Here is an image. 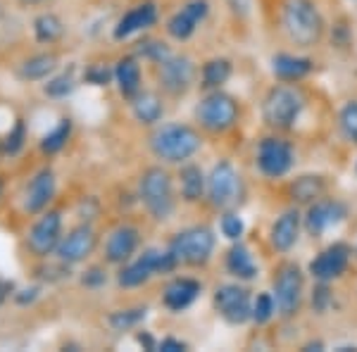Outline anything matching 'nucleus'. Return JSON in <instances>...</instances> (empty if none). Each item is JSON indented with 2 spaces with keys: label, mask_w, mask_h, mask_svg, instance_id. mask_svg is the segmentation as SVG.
Segmentation results:
<instances>
[{
  "label": "nucleus",
  "mask_w": 357,
  "mask_h": 352,
  "mask_svg": "<svg viewBox=\"0 0 357 352\" xmlns=\"http://www.w3.org/2000/svg\"><path fill=\"white\" fill-rule=\"evenodd\" d=\"M293 146L281 136H267L257 146V167L267 178H281L293 169Z\"/></svg>",
  "instance_id": "9b49d317"
},
{
  "label": "nucleus",
  "mask_w": 357,
  "mask_h": 352,
  "mask_svg": "<svg viewBox=\"0 0 357 352\" xmlns=\"http://www.w3.org/2000/svg\"><path fill=\"white\" fill-rule=\"evenodd\" d=\"M3 190H5V183H3V178H0V198H3Z\"/></svg>",
  "instance_id": "09e8293b"
},
{
  "label": "nucleus",
  "mask_w": 357,
  "mask_h": 352,
  "mask_svg": "<svg viewBox=\"0 0 357 352\" xmlns=\"http://www.w3.org/2000/svg\"><path fill=\"white\" fill-rule=\"evenodd\" d=\"M82 284H84L86 288H98V286L107 284V271L102 269V267H91V269H86V271H84V276H82Z\"/></svg>",
  "instance_id": "79ce46f5"
},
{
  "label": "nucleus",
  "mask_w": 357,
  "mask_h": 352,
  "mask_svg": "<svg viewBox=\"0 0 357 352\" xmlns=\"http://www.w3.org/2000/svg\"><path fill=\"white\" fill-rule=\"evenodd\" d=\"M55 198V171L50 167H43L36 171L24 190V212L26 215H41L50 200Z\"/></svg>",
  "instance_id": "a211bd4d"
},
{
  "label": "nucleus",
  "mask_w": 357,
  "mask_h": 352,
  "mask_svg": "<svg viewBox=\"0 0 357 352\" xmlns=\"http://www.w3.org/2000/svg\"><path fill=\"white\" fill-rule=\"evenodd\" d=\"M345 215H348V210H345L343 203L331 200V198H319L317 203L307 207V215L303 217L305 231H307L312 238H317V236H321L331 227H338L345 219Z\"/></svg>",
  "instance_id": "f3484780"
},
{
  "label": "nucleus",
  "mask_w": 357,
  "mask_h": 352,
  "mask_svg": "<svg viewBox=\"0 0 357 352\" xmlns=\"http://www.w3.org/2000/svg\"><path fill=\"white\" fill-rule=\"evenodd\" d=\"M224 264H227V271L234 276V279L238 281H252L257 279V262L255 257H252V252L248 250V247L241 243V240H236V243L227 250V259H224Z\"/></svg>",
  "instance_id": "b1692460"
},
{
  "label": "nucleus",
  "mask_w": 357,
  "mask_h": 352,
  "mask_svg": "<svg viewBox=\"0 0 357 352\" xmlns=\"http://www.w3.org/2000/svg\"><path fill=\"white\" fill-rule=\"evenodd\" d=\"M24 143H26V122L24 119H17L13 129L5 134L3 143H0V150H3L5 155H17L24 148Z\"/></svg>",
  "instance_id": "e433bc0d"
},
{
  "label": "nucleus",
  "mask_w": 357,
  "mask_h": 352,
  "mask_svg": "<svg viewBox=\"0 0 357 352\" xmlns=\"http://www.w3.org/2000/svg\"><path fill=\"white\" fill-rule=\"evenodd\" d=\"M303 271L296 262H284L276 269L274 276V300H276V309L281 316H293L301 309L303 303Z\"/></svg>",
  "instance_id": "1a4fd4ad"
},
{
  "label": "nucleus",
  "mask_w": 357,
  "mask_h": 352,
  "mask_svg": "<svg viewBox=\"0 0 357 352\" xmlns=\"http://www.w3.org/2000/svg\"><path fill=\"white\" fill-rule=\"evenodd\" d=\"M203 146V136L188 124H165L151 136V150L158 160L183 164Z\"/></svg>",
  "instance_id": "f257e3e1"
},
{
  "label": "nucleus",
  "mask_w": 357,
  "mask_h": 352,
  "mask_svg": "<svg viewBox=\"0 0 357 352\" xmlns=\"http://www.w3.org/2000/svg\"><path fill=\"white\" fill-rule=\"evenodd\" d=\"M276 300L274 293H260L255 300H252V321L255 324H267L272 321V316L276 314Z\"/></svg>",
  "instance_id": "c9c22d12"
},
{
  "label": "nucleus",
  "mask_w": 357,
  "mask_h": 352,
  "mask_svg": "<svg viewBox=\"0 0 357 352\" xmlns=\"http://www.w3.org/2000/svg\"><path fill=\"white\" fill-rule=\"evenodd\" d=\"M138 193H141L143 207L148 210V215L158 222L172 217L174 212V186H172L169 171L162 167H148L141 174V183H138Z\"/></svg>",
  "instance_id": "39448f33"
},
{
  "label": "nucleus",
  "mask_w": 357,
  "mask_h": 352,
  "mask_svg": "<svg viewBox=\"0 0 357 352\" xmlns=\"http://www.w3.org/2000/svg\"><path fill=\"white\" fill-rule=\"evenodd\" d=\"M305 109V93L293 84H276L262 100V119L269 129L289 131L296 126Z\"/></svg>",
  "instance_id": "7ed1b4c3"
},
{
  "label": "nucleus",
  "mask_w": 357,
  "mask_h": 352,
  "mask_svg": "<svg viewBox=\"0 0 357 352\" xmlns=\"http://www.w3.org/2000/svg\"><path fill=\"white\" fill-rule=\"evenodd\" d=\"M231 62L224 60V57H215V60H207L203 69H200V86L205 91H220L224 84L231 79Z\"/></svg>",
  "instance_id": "c756f323"
},
{
  "label": "nucleus",
  "mask_w": 357,
  "mask_h": 352,
  "mask_svg": "<svg viewBox=\"0 0 357 352\" xmlns=\"http://www.w3.org/2000/svg\"><path fill=\"white\" fill-rule=\"evenodd\" d=\"M203 293L200 281L191 279V276H178L172 279L162 291V305L169 312H183L198 300V296Z\"/></svg>",
  "instance_id": "aec40b11"
},
{
  "label": "nucleus",
  "mask_w": 357,
  "mask_h": 352,
  "mask_svg": "<svg viewBox=\"0 0 357 352\" xmlns=\"http://www.w3.org/2000/svg\"><path fill=\"white\" fill-rule=\"evenodd\" d=\"M77 86V79H74V69H67L62 74H55L53 79H48V84L43 86V93L48 98H67Z\"/></svg>",
  "instance_id": "72a5a7b5"
},
{
  "label": "nucleus",
  "mask_w": 357,
  "mask_h": 352,
  "mask_svg": "<svg viewBox=\"0 0 357 352\" xmlns=\"http://www.w3.org/2000/svg\"><path fill=\"white\" fill-rule=\"evenodd\" d=\"M314 69V62L310 57H301V55H291V53H279L272 57V72L279 82L286 84H296L301 79L307 77Z\"/></svg>",
  "instance_id": "5701e85b"
},
{
  "label": "nucleus",
  "mask_w": 357,
  "mask_h": 352,
  "mask_svg": "<svg viewBox=\"0 0 357 352\" xmlns=\"http://www.w3.org/2000/svg\"><path fill=\"white\" fill-rule=\"evenodd\" d=\"M329 303H331V291H329V286L324 284V281H319V286L312 291V309L314 312H326V307H329Z\"/></svg>",
  "instance_id": "a19ab883"
},
{
  "label": "nucleus",
  "mask_w": 357,
  "mask_h": 352,
  "mask_svg": "<svg viewBox=\"0 0 357 352\" xmlns=\"http://www.w3.org/2000/svg\"><path fill=\"white\" fill-rule=\"evenodd\" d=\"M112 77H114V69H107L105 65H96L86 72V82L93 86H107Z\"/></svg>",
  "instance_id": "ea45409f"
},
{
  "label": "nucleus",
  "mask_w": 357,
  "mask_h": 352,
  "mask_svg": "<svg viewBox=\"0 0 357 352\" xmlns=\"http://www.w3.org/2000/svg\"><path fill=\"white\" fill-rule=\"evenodd\" d=\"M57 69V55L55 53H38V55H31L22 62L20 67V77L24 82H43L48 79Z\"/></svg>",
  "instance_id": "c85d7f7f"
},
{
  "label": "nucleus",
  "mask_w": 357,
  "mask_h": 352,
  "mask_svg": "<svg viewBox=\"0 0 357 352\" xmlns=\"http://www.w3.org/2000/svg\"><path fill=\"white\" fill-rule=\"evenodd\" d=\"M188 345L183 343V340H178V338H162L158 343V350H162V352H183Z\"/></svg>",
  "instance_id": "37998d69"
},
{
  "label": "nucleus",
  "mask_w": 357,
  "mask_h": 352,
  "mask_svg": "<svg viewBox=\"0 0 357 352\" xmlns=\"http://www.w3.org/2000/svg\"><path fill=\"white\" fill-rule=\"evenodd\" d=\"M22 3H41V0H22Z\"/></svg>",
  "instance_id": "8fccbe9b"
},
{
  "label": "nucleus",
  "mask_w": 357,
  "mask_h": 352,
  "mask_svg": "<svg viewBox=\"0 0 357 352\" xmlns=\"http://www.w3.org/2000/svg\"><path fill=\"white\" fill-rule=\"evenodd\" d=\"M212 303L222 319L231 326H241L252 319V296L245 286L224 284L215 291Z\"/></svg>",
  "instance_id": "9d476101"
},
{
  "label": "nucleus",
  "mask_w": 357,
  "mask_h": 352,
  "mask_svg": "<svg viewBox=\"0 0 357 352\" xmlns=\"http://www.w3.org/2000/svg\"><path fill=\"white\" fill-rule=\"evenodd\" d=\"M215 245H217L215 231L207 227H191L178 231L174 238L169 240L167 250L172 252L176 264H183V267H205L212 259Z\"/></svg>",
  "instance_id": "20e7f679"
},
{
  "label": "nucleus",
  "mask_w": 357,
  "mask_h": 352,
  "mask_svg": "<svg viewBox=\"0 0 357 352\" xmlns=\"http://www.w3.org/2000/svg\"><path fill=\"white\" fill-rule=\"evenodd\" d=\"M289 193L296 205H312L319 198H324L326 181H324V176H314V174L298 176L289 186Z\"/></svg>",
  "instance_id": "bb28decb"
},
{
  "label": "nucleus",
  "mask_w": 357,
  "mask_h": 352,
  "mask_svg": "<svg viewBox=\"0 0 357 352\" xmlns=\"http://www.w3.org/2000/svg\"><path fill=\"white\" fill-rule=\"evenodd\" d=\"M286 36L301 48H312L324 36V17L312 0H289L281 13Z\"/></svg>",
  "instance_id": "f03ea898"
},
{
  "label": "nucleus",
  "mask_w": 357,
  "mask_h": 352,
  "mask_svg": "<svg viewBox=\"0 0 357 352\" xmlns=\"http://www.w3.org/2000/svg\"><path fill=\"white\" fill-rule=\"evenodd\" d=\"M178 267L176 259L172 257L169 250H160V247H146L134 262H126L117 274V284L122 288H138L160 274H172Z\"/></svg>",
  "instance_id": "423d86ee"
},
{
  "label": "nucleus",
  "mask_w": 357,
  "mask_h": 352,
  "mask_svg": "<svg viewBox=\"0 0 357 352\" xmlns=\"http://www.w3.org/2000/svg\"><path fill=\"white\" fill-rule=\"evenodd\" d=\"M13 291H15V284H13V281L0 279V305H3L10 296H13Z\"/></svg>",
  "instance_id": "49530a36"
},
{
  "label": "nucleus",
  "mask_w": 357,
  "mask_h": 352,
  "mask_svg": "<svg viewBox=\"0 0 357 352\" xmlns=\"http://www.w3.org/2000/svg\"><path fill=\"white\" fill-rule=\"evenodd\" d=\"M338 126H341V134H343L345 141H350L357 146V100H348L341 107Z\"/></svg>",
  "instance_id": "f704fd0d"
},
{
  "label": "nucleus",
  "mask_w": 357,
  "mask_h": 352,
  "mask_svg": "<svg viewBox=\"0 0 357 352\" xmlns=\"http://www.w3.org/2000/svg\"><path fill=\"white\" fill-rule=\"evenodd\" d=\"M207 15H210V3L207 0H188L178 13L169 17L165 29L174 41H188L205 22Z\"/></svg>",
  "instance_id": "dca6fc26"
},
{
  "label": "nucleus",
  "mask_w": 357,
  "mask_h": 352,
  "mask_svg": "<svg viewBox=\"0 0 357 352\" xmlns=\"http://www.w3.org/2000/svg\"><path fill=\"white\" fill-rule=\"evenodd\" d=\"M138 53H141L146 60H153L155 65H160L162 60H167L172 53H169V48L162 43V41H146V43H141V48H138Z\"/></svg>",
  "instance_id": "58836bf2"
},
{
  "label": "nucleus",
  "mask_w": 357,
  "mask_h": 352,
  "mask_svg": "<svg viewBox=\"0 0 357 352\" xmlns=\"http://www.w3.org/2000/svg\"><path fill=\"white\" fill-rule=\"evenodd\" d=\"M301 227H303V217L298 210H286L276 222L272 224V231H269V240H272V247L279 252H289L293 245L298 243V236H301Z\"/></svg>",
  "instance_id": "4be33fe9"
},
{
  "label": "nucleus",
  "mask_w": 357,
  "mask_h": 352,
  "mask_svg": "<svg viewBox=\"0 0 357 352\" xmlns=\"http://www.w3.org/2000/svg\"><path fill=\"white\" fill-rule=\"evenodd\" d=\"M65 33V24L62 20L53 13H43L33 20V38L43 45H50L55 41H60V36Z\"/></svg>",
  "instance_id": "7c9ffc66"
},
{
  "label": "nucleus",
  "mask_w": 357,
  "mask_h": 352,
  "mask_svg": "<svg viewBox=\"0 0 357 352\" xmlns=\"http://www.w3.org/2000/svg\"><path fill=\"white\" fill-rule=\"evenodd\" d=\"M114 82H117V89L126 100L136 98L141 93V65H138L136 57H122V60L114 65Z\"/></svg>",
  "instance_id": "393cba45"
},
{
  "label": "nucleus",
  "mask_w": 357,
  "mask_h": 352,
  "mask_svg": "<svg viewBox=\"0 0 357 352\" xmlns=\"http://www.w3.org/2000/svg\"><path fill=\"white\" fill-rule=\"evenodd\" d=\"M136 343L143 345L146 350H158V343H155V338L148 331H138L136 333Z\"/></svg>",
  "instance_id": "a18cd8bd"
},
{
  "label": "nucleus",
  "mask_w": 357,
  "mask_h": 352,
  "mask_svg": "<svg viewBox=\"0 0 357 352\" xmlns=\"http://www.w3.org/2000/svg\"><path fill=\"white\" fill-rule=\"evenodd\" d=\"M220 229H222V236L224 238H229L231 243H236V240H241V236L245 234V224L243 219H241L236 212L231 210H224V215L220 219Z\"/></svg>",
  "instance_id": "4c0bfd02"
},
{
  "label": "nucleus",
  "mask_w": 357,
  "mask_h": 352,
  "mask_svg": "<svg viewBox=\"0 0 357 352\" xmlns=\"http://www.w3.org/2000/svg\"><path fill=\"white\" fill-rule=\"evenodd\" d=\"M131 112H134L136 122L153 126L165 117V102L153 91H141L136 98H131Z\"/></svg>",
  "instance_id": "a878e982"
},
{
  "label": "nucleus",
  "mask_w": 357,
  "mask_h": 352,
  "mask_svg": "<svg viewBox=\"0 0 357 352\" xmlns=\"http://www.w3.org/2000/svg\"><path fill=\"white\" fill-rule=\"evenodd\" d=\"M238 102L234 95L224 91H210L203 100L195 105V122L210 134H224L238 122Z\"/></svg>",
  "instance_id": "0eeeda50"
},
{
  "label": "nucleus",
  "mask_w": 357,
  "mask_h": 352,
  "mask_svg": "<svg viewBox=\"0 0 357 352\" xmlns=\"http://www.w3.org/2000/svg\"><path fill=\"white\" fill-rule=\"evenodd\" d=\"M350 255H353V250H350L348 243H331L310 262V274H312L314 281L331 284V281L341 279L345 274L350 264Z\"/></svg>",
  "instance_id": "ddd939ff"
},
{
  "label": "nucleus",
  "mask_w": 357,
  "mask_h": 352,
  "mask_svg": "<svg viewBox=\"0 0 357 352\" xmlns=\"http://www.w3.org/2000/svg\"><path fill=\"white\" fill-rule=\"evenodd\" d=\"M178 183H181V198L186 203H198L207 193V178L198 164H183L178 171Z\"/></svg>",
  "instance_id": "cd10ccee"
},
{
  "label": "nucleus",
  "mask_w": 357,
  "mask_h": 352,
  "mask_svg": "<svg viewBox=\"0 0 357 352\" xmlns=\"http://www.w3.org/2000/svg\"><path fill=\"white\" fill-rule=\"evenodd\" d=\"M148 316V307H134V309H117L107 316V324H110L114 331H131L136 328L141 321H146Z\"/></svg>",
  "instance_id": "473e14b6"
},
{
  "label": "nucleus",
  "mask_w": 357,
  "mask_h": 352,
  "mask_svg": "<svg viewBox=\"0 0 357 352\" xmlns=\"http://www.w3.org/2000/svg\"><path fill=\"white\" fill-rule=\"evenodd\" d=\"M69 136H72V119H67V117H65V119H60V122H57L55 129H50L48 134L43 136L41 150H43L45 155L60 153V150L67 146Z\"/></svg>",
  "instance_id": "2f4dec72"
},
{
  "label": "nucleus",
  "mask_w": 357,
  "mask_h": 352,
  "mask_svg": "<svg viewBox=\"0 0 357 352\" xmlns=\"http://www.w3.org/2000/svg\"><path fill=\"white\" fill-rule=\"evenodd\" d=\"M38 298V288L33 286V288H26V291H22V293H15V300L20 305H26V303H33V300Z\"/></svg>",
  "instance_id": "c03bdc74"
},
{
  "label": "nucleus",
  "mask_w": 357,
  "mask_h": 352,
  "mask_svg": "<svg viewBox=\"0 0 357 352\" xmlns=\"http://www.w3.org/2000/svg\"><path fill=\"white\" fill-rule=\"evenodd\" d=\"M158 22V5L146 0V3H138L136 8H131L129 13L122 15V20L114 26V38L124 41V38L134 36L138 31H146Z\"/></svg>",
  "instance_id": "412c9836"
},
{
  "label": "nucleus",
  "mask_w": 357,
  "mask_h": 352,
  "mask_svg": "<svg viewBox=\"0 0 357 352\" xmlns=\"http://www.w3.org/2000/svg\"><path fill=\"white\" fill-rule=\"evenodd\" d=\"M321 348H324V345H321V343H307L303 350H321Z\"/></svg>",
  "instance_id": "de8ad7c7"
},
{
  "label": "nucleus",
  "mask_w": 357,
  "mask_h": 352,
  "mask_svg": "<svg viewBox=\"0 0 357 352\" xmlns=\"http://www.w3.org/2000/svg\"><path fill=\"white\" fill-rule=\"evenodd\" d=\"M98 245V236L93 227L89 222H82L79 227H74L67 236H62L60 245H57V259H62L65 264H79L86 257L93 255Z\"/></svg>",
  "instance_id": "4468645a"
},
{
  "label": "nucleus",
  "mask_w": 357,
  "mask_h": 352,
  "mask_svg": "<svg viewBox=\"0 0 357 352\" xmlns=\"http://www.w3.org/2000/svg\"><path fill=\"white\" fill-rule=\"evenodd\" d=\"M138 243H141V231L131 224H122L110 234L105 243V259L110 264H126L134 252L138 250Z\"/></svg>",
  "instance_id": "6ab92c4d"
},
{
  "label": "nucleus",
  "mask_w": 357,
  "mask_h": 352,
  "mask_svg": "<svg viewBox=\"0 0 357 352\" xmlns=\"http://www.w3.org/2000/svg\"><path fill=\"white\" fill-rule=\"evenodd\" d=\"M243 198V178L229 160L212 167L207 176V200L217 210H234Z\"/></svg>",
  "instance_id": "6e6552de"
},
{
  "label": "nucleus",
  "mask_w": 357,
  "mask_h": 352,
  "mask_svg": "<svg viewBox=\"0 0 357 352\" xmlns=\"http://www.w3.org/2000/svg\"><path fill=\"white\" fill-rule=\"evenodd\" d=\"M62 240V215L57 210H48L38 217L26 236L29 250L36 257H48L57 250Z\"/></svg>",
  "instance_id": "f8f14e48"
},
{
  "label": "nucleus",
  "mask_w": 357,
  "mask_h": 352,
  "mask_svg": "<svg viewBox=\"0 0 357 352\" xmlns=\"http://www.w3.org/2000/svg\"><path fill=\"white\" fill-rule=\"evenodd\" d=\"M195 67L188 57L183 55H169L158 65V79L160 86L169 95H183L193 84Z\"/></svg>",
  "instance_id": "2eb2a0df"
}]
</instances>
